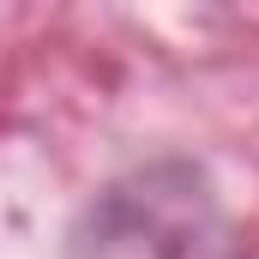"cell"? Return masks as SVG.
<instances>
[{"instance_id": "1", "label": "cell", "mask_w": 259, "mask_h": 259, "mask_svg": "<svg viewBox=\"0 0 259 259\" xmlns=\"http://www.w3.org/2000/svg\"><path fill=\"white\" fill-rule=\"evenodd\" d=\"M66 259H247V241L199 163L157 157L78 211Z\"/></svg>"}]
</instances>
